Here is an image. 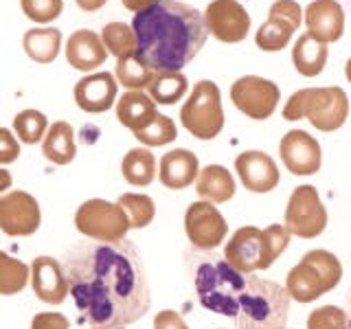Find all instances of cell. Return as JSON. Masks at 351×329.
I'll return each instance as SVG.
<instances>
[{"label":"cell","instance_id":"1","mask_svg":"<svg viewBox=\"0 0 351 329\" xmlns=\"http://www.w3.org/2000/svg\"><path fill=\"white\" fill-rule=\"evenodd\" d=\"M60 261L73 301L88 323L112 329L147 314L149 283L132 241H80Z\"/></svg>","mask_w":351,"mask_h":329},{"label":"cell","instance_id":"2","mask_svg":"<svg viewBox=\"0 0 351 329\" xmlns=\"http://www.w3.org/2000/svg\"><path fill=\"white\" fill-rule=\"evenodd\" d=\"M136 55L156 73H180L206 44L208 31L197 9L178 0H156L134 14Z\"/></svg>","mask_w":351,"mask_h":329},{"label":"cell","instance_id":"3","mask_svg":"<svg viewBox=\"0 0 351 329\" xmlns=\"http://www.w3.org/2000/svg\"><path fill=\"white\" fill-rule=\"evenodd\" d=\"M184 259L200 305L213 314L237 316L239 301L248 288L250 277L235 270L226 257H219L215 250L191 248L184 252Z\"/></svg>","mask_w":351,"mask_h":329},{"label":"cell","instance_id":"4","mask_svg":"<svg viewBox=\"0 0 351 329\" xmlns=\"http://www.w3.org/2000/svg\"><path fill=\"white\" fill-rule=\"evenodd\" d=\"M290 292L283 285L250 277L235 316L237 329H285L290 314Z\"/></svg>","mask_w":351,"mask_h":329},{"label":"cell","instance_id":"5","mask_svg":"<svg viewBox=\"0 0 351 329\" xmlns=\"http://www.w3.org/2000/svg\"><path fill=\"white\" fill-rule=\"evenodd\" d=\"M349 117V97L343 88H303L296 90L283 108L285 121L307 119L321 132H336L345 125Z\"/></svg>","mask_w":351,"mask_h":329},{"label":"cell","instance_id":"6","mask_svg":"<svg viewBox=\"0 0 351 329\" xmlns=\"http://www.w3.org/2000/svg\"><path fill=\"white\" fill-rule=\"evenodd\" d=\"M343 279V263L329 250H310L288 272L285 290L299 303H312L318 296L332 292Z\"/></svg>","mask_w":351,"mask_h":329},{"label":"cell","instance_id":"7","mask_svg":"<svg viewBox=\"0 0 351 329\" xmlns=\"http://www.w3.org/2000/svg\"><path fill=\"white\" fill-rule=\"evenodd\" d=\"M180 123L191 136L211 141L224 130V108L219 86L211 80H202L193 86L180 108Z\"/></svg>","mask_w":351,"mask_h":329},{"label":"cell","instance_id":"8","mask_svg":"<svg viewBox=\"0 0 351 329\" xmlns=\"http://www.w3.org/2000/svg\"><path fill=\"white\" fill-rule=\"evenodd\" d=\"M75 226L82 235L95 241H119L125 239L130 219L119 202H108L101 197L86 200L75 213Z\"/></svg>","mask_w":351,"mask_h":329},{"label":"cell","instance_id":"9","mask_svg":"<svg viewBox=\"0 0 351 329\" xmlns=\"http://www.w3.org/2000/svg\"><path fill=\"white\" fill-rule=\"evenodd\" d=\"M285 228L290 235L314 239L327 228V208L321 202L316 186L301 184L292 191L285 206Z\"/></svg>","mask_w":351,"mask_h":329},{"label":"cell","instance_id":"10","mask_svg":"<svg viewBox=\"0 0 351 329\" xmlns=\"http://www.w3.org/2000/svg\"><path fill=\"white\" fill-rule=\"evenodd\" d=\"M230 101L248 119H270L281 101L279 86L259 75H244L230 86Z\"/></svg>","mask_w":351,"mask_h":329},{"label":"cell","instance_id":"11","mask_svg":"<svg viewBox=\"0 0 351 329\" xmlns=\"http://www.w3.org/2000/svg\"><path fill=\"white\" fill-rule=\"evenodd\" d=\"M184 233L189 237L191 246L197 250H217V246L226 239L228 224L217 206L197 200L189 204L184 213Z\"/></svg>","mask_w":351,"mask_h":329},{"label":"cell","instance_id":"12","mask_svg":"<svg viewBox=\"0 0 351 329\" xmlns=\"http://www.w3.org/2000/svg\"><path fill=\"white\" fill-rule=\"evenodd\" d=\"M202 18L206 31L224 44H237L250 33V14L237 0H211Z\"/></svg>","mask_w":351,"mask_h":329},{"label":"cell","instance_id":"13","mask_svg":"<svg viewBox=\"0 0 351 329\" xmlns=\"http://www.w3.org/2000/svg\"><path fill=\"white\" fill-rule=\"evenodd\" d=\"M224 257L230 266L244 274L266 270L272 266L266 248V237H263V230L257 226H244L235 230L224 248Z\"/></svg>","mask_w":351,"mask_h":329},{"label":"cell","instance_id":"14","mask_svg":"<svg viewBox=\"0 0 351 329\" xmlns=\"http://www.w3.org/2000/svg\"><path fill=\"white\" fill-rule=\"evenodd\" d=\"M42 213L38 200L27 191L0 195V230L9 237H29L40 228Z\"/></svg>","mask_w":351,"mask_h":329},{"label":"cell","instance_id":"15","mask_svg":"<svg viewBox=\"0 0 351 329\" xmlns=\"http://www.w3.org/2000/svg\"><path fill=\"white\" fill-rule=\"evenodd\" d=\"M279 154L285 169L294 175H314L323 164V149L305 130L285 132L279 143Z\"/></svg>","mask_w":351,"mask_h":329},{"label":"cell","instance_id":"16","mask_svg":"<svg viewBox=\"0 0 351 329\" xmlns=\"http://www.w3.org/2000/svg\"><path fill=\"white\" fill-rule=\"evenodd\" d=\"M31 285L40 301L49 305H60L71 294L69 277L62 261L53 257H36L31 263Z\"/></svg>","mask_w":351,"mask_h":329},{"label":"cell","instance_id":"17","mask_svg":"<svg viewBox=\"0 0 351 329\" xmlns=\"http://www.w3.org/2000/svg\"><path fill=\"white\" fill-rule=\"evenodd\" d=\"M235 171L241 184L252 193H268L279 184V167L268 154L250 149L239 154L235 160Z\"/></svg>","mask_w":351,"mask_h":329},{"label":"cell","instance_id":"18","mask_svg":"<svg viewBox=\"0 0 351 329\" xmlns=\"http://www.w3.org/2000/svg\"><path fill=\"white\" fill-rule=\"evenodd\" d=\"M119 82L110 73H90L75 84V101L84 112L101 114L117 101Z\"/></svg>","mask_w":351,"mask_h":329},{"label":"cell","instance_id":"19","mask_svg":"<svg viewBox=\"0 0 351 329\" xmlns=\"http://www.w3.org/2000/svg\"><path fill=\"white\" fill-rule=\"evenodd\" d=\"M305 27L312 38L325 44L338 42L345 33V11L338 0H314L305 9Z\"/></svg>","mask_w":351,"mask_h":329},{"label":"cell","instance_id":"20","mask_svg":"<svg viewBox=\"0 0 351 329\" xmlns=\"http://www.w3.org/2000/svg\"><path fill=\"white\" fill-rule=\"evenodd\" d=\"M200 173V162L191 149H171L160 158L158 178L167 189L180 191L191 186Z\"/></svg>","mask_w":351,"mask_h":329},{"label":"cell","instance_id":"21","mask_svg":"<svg viewBox=\"0 0 351 329\" xmlns=\"http://www.w3.org/2000/svg\"><path fill=\"white\" fill-rule=\"evenodd\" d=\"M66 60L77 71H95L97 66H101L108 60V51L101 42V36H97L95 31L80 29L66 42Z\"/></svg>","mask_w":351,"mask_h":329},{"label":"cell","instance_id":"22","mask_svg":"<svg viewBox=\"0 0 351 329\" xmlns=\"http://www.w3.org/2000/svg\"><path fill=\"white\" fill-rule=\"evenodd\" d=\"M156 106L158 103L143 90H128L117 101V119L121 121V125H125L136 134L158 117Z\"/></svg>","mask_w":351,"mask_h":329},{"label":"cell","instance_id":"23","mask_svg":"<svg viewBox=\"0 0 351 329\" xmlns=\"http://www.w3.org/2000/svg\"><path fill=\"white\" fill-rule=\"evenodd\" d=\"M195 191L202 200L211 204H224L230 197L235 195V180L222 164H206L204 169H200L195 180Z\"/></svg>","mask_w":351,"mask_h":329},{"label":"cell","instance_id":"24","mask_svg":"<svg viewBox=\"0 0 351 329\" xmlns=\"http://www.w3.org/2000/svg\"><path fill=\"white\" fill-rule=\"evenodd\" d=\"M329 44L321 42L312 38L310 33H303V36L294 42V49H292V64L299 75L303 77H316L321 75L327 58H329Z\"/></svg>","mask_w":351,"mask_h":329},{"label":"cell","instance_id":"25","mask_svg":"<svg viewBox=\"0 0 351 329\" xmlns=\"http://www.w3.org/2000/svg\"><path fill=\"white\" fill-rule=\"evenodd\" d=\"M42 154L53 164H69L75 160V132L66 121H55L42 141Z\"/></svg>","mask_w":351,"mask_h":329},{"label":"cell","instance_id":"26","mask_svg":"<svg viewBox=\"0 0 351 329\" xmlns=\"http://www.w3.org/2000/svg\"><path fill=\"white\" fill-rule=\"evenodd\" d=\"M22 47H25L27 55L38 64H51L58 58L60 47H62V31L60 29H31L22 38Z\"/></svg>","mask_w":351,"mask_h":329},{"label":"cell","instance_id":"27","mask_svg":"<svg viewBox=\"0 0 351 329\" xmlns=\"http://www.w3.org/2000/svg\"><path fill=\"white\" fill-rule=\"evenodd\" d=\"M121 173L132 186H147L156 178V158L147 147L130 149L121 162Z\"/></svg>","mask_w":351,"mask_h":329},{"label":"cell","instance_id":"28","mask_svg":"<svg viewBox=\"0 0 351 329\" xmlns=\"http://www.w3.org/2000/svg\"><path fill=\"white\" fill-rule=\"evenodd\" d=\"M114 77L128 90H145V88H149L154 77H156V71L145 60H141L138 55H130V58L117 60Z\"/></svg>","mask_w":351,"mask_h":329},{"label":"cell","instance_id":"29","mask_svg":"<svg viewBox=\"0 0 351 329\" xmlns=\"http://www.w3.org/2000/svg\"><path fill=\"white\" fill-rule=\"evenodd\" d=\"M189 90V80L182 73H156L147 93L158 106H173Z\"/></svg>","mask_w":351,"mask_h":329},{"label":"cell","instance_id":"30","mask_svg":"<svg viewBox=\"0 0 351 329\" xmlns=\"http://www.w3.org/2000/svg\"><path fill=\"white\" fill-rule=\"evenodd\" d=\"M101 42L110 55L117 60L136 55V33L125 22H110L101 29Z\"/></svg>","mask_w":351,"mask_h":329},{"label":"cell","instance_id":"31","mask_svg":"<svg viewBox=\"0 0 351 329\" xmlns=\"http://www.w3.org/2000/svg\"><path fill=\"white\" fill-rule=\"evenodd\" d=\"M294 31L296 29L290 25L288 20L268 16V20L263 22V25L259 27V31L255 33V44L261 51H270V53L281 51L290 44Z\"/></svg>","mask_w":351,"mask_h":329},{"label":"cell","instance_id":"32","mask_svg":"<svg viewBox=\"0 0 351 329\" xmlns=\"http://www.w3.org/2000/svg\"><path fill=\"white\" fill-rule=\"evenodd\" d=\"M29 279H31V268L25 261L7 255V252H0V294L11 296L22 292L27 288Z\"/></svg>","mask_w":351,"mask_h":329},{"label":"cell","instance_id":"33","mask_svg":"<svg viewBox=\"0 0 351 329\" xmlns=\"http://www.w3.org/2000/svg\"><path fill=\"white\" fill-rule=\"evenodd\" d=\"M117 202L125 211L132 228H145L156 217V204L145 193H123Z\"/></svg>","mask_w":351,"mask_h":329},{"label":"cell","instance_id":"34","mask_svg":"<svg viewBox=\"0 0 351 329\" xmlns=\"http://www.w3.org/2000/svg\"><path fill=\"white\" fill-rule=\"evenodd\" d=\"M14 130L18 141L27 143V145H36L44 141L49 132V121L40 110H22L14 117Z\"/></svg>","mask_w":351,"mask_h":329},{"label":"cell","instance_id":"35","mask_svg":"<svg viewBox=\"0 0 351 329\" xmlns=\"http://www.w3.org/2000/svg\"><path fill=\"white\" fill-rule=\"evenodd\" d=\"M134 136L145 147H160V145H169V143L176 141V136H178V127H176L173 119L158 114L145 130L136 132Z\"/></svg>","mask_w":351,"mask_h":329},{"label":"cell","instance_id":"36","mask_svg":"<svg viewBox=\"0 0 351 329\" xmlns=\"http://www.w3.org/2000/svg\"><path fill=\"white\" fill-rule=\"evenodd\" d=\"M307 329H349V316L336 305H323L307 318Z\"/></svg>","mask_w":351,"mask_h":329},{"label":"cell","instance_id":"37","mask_svg":"<svg viewBox=\"0 0 351 329\" xmlns=\"http://www.w3.org/2000/svg\"><path fill=\"white\" fill-rule=\"evenodd\" d=\"M22 14L38 25H49L55 18H60L64 3L62 0H20Z\"/></svg>","mask_w":351,"mask_h":329},{"label":"cell","instance_id":"38","mask_svg":"<svg viewBox=\"0 0 351 329\" xmlns=\"http://www.w3.org/2000/svg\"><path fill=\"white\" fill-rule=\"evenodd\" d=\"M263 237H266V248H268V257L274 263L279 259L281 252L288 248L290 244V230L283 224H270L268 228H263Z\"/></svg>","mask_w":351,"mask_h":329},{"label":"cell","instance_id":"39","mask_svg":"<svg viewBox=\"0 0 351 329\" xmlns=\"http://www.w3.org/2000/svg\"><path fill=\"white\" fill-rule=\"evenodd\" d=\"M268 16L283 18V20H288L294 29H299L301 22H303V9L296 0H274V3L270 5Z\"/></svg>","mask_w":351,"mask_h":329},{"label":"cell","instance_id":"40","mask_svg":"<svg viewBox=\"0 0 351 329\" xmlns=\"http://www.w3.org/2000/svg\"><path fill=\"white\" fill-rule=\"evenodd\" d=\"M20 156V143L14 136V132L7 127H0V164H9L18 160Z\"/></svg>","mask_w":351,"mask_h":329},{"label":"cell","instance_id":"41","mask_svg":"<svg viewBox=\"0 0 351 329\" xmlns=\"http://www.w3.org/2000/svg\"><path fill=\"white\" fill-rule=\"evenodd\" d=\"M31 329H71L69 318L58 314V312H42L33 316Z\"/></svg>","mask_w":351,"mask_h":329},{"label":"cell","instance_id":"42","mask_svg":"<svg viewBox=\"0 0 351 329\" xmlns=\"http://www.w3.org/2000/svg\"><path fill=\"white\" fill-rule=\"evenodd\" d=\"M154 329H189L184 318L173 310H162L154 318Z\"/></svg>","mask_w":351,"mask_h":329},{"label":"cell","instance_id":"43","mask_svg":"<svg viewBox=\"0 0 351 329\" xmlns=\"http://www.w3.org/2000/svg\"><path fill=\"white\" fill-rule=\"evenodd\" d=\"M121 3H123L125 9H130V11H134V14H138V11L147 9L149 5L156 3V0H121Z\"/></svg>","mask_w":351,"mask_h":329},{"label":"cell","instance_id":"44","mask_svg":"<svg viewBox=\"0 0 351 329\" xmlns=\"http://www.w3.org/2000/svg\"><path fill=\"white\" fill-rule=\"evenodd\" d=\"M75 3L82 11H99L108 3V0H75Z\"/></svg>","mask_w":351,"mask_h":329},{"label":"cell","instance_id":"45","mask_svg":"<svg viewBox=\"0 0 351 329\" xmlns=\"http://www.w3.org/2000/svg\"><path fill=\"white\" fill-rule=\"evenodd\" d=\"M11 182H14V178H11V173L7 169L0 167V195H5L7 189H11Z\"/></svg>","mask_w":351,"mask_h":329},{"label":"cell","instance_id":"46","mask_svg":"<svg viewBox=\"0 0 351 329\" xmlns=\"http://www.w3.org/2000/svg\"><path fill=\"white\" fill-rule=\"evenodd\" d=\"M347 316H349V329H351V290L347 292Z\"/></svg>","mask_w":351,"mask_h":329},{"label":"cell","instance_id":"47","mask_svg":"<svg viewBox=\"0 0 351 329\" xmlns=\"http://www.w3.org/2000/svg\"><path fill=\"white\" fill-rule=\"evenodd\" d=\"M345 75H347V80H349V84H351V58L347 60V66H345Z\"/></svg>","mask_w":351,"mask_h":329},{"label":"cell","instance_id":"48","mask_svg":"<svg viewBox=\"0 0 351 329\" xmlns=\"http://www.w3.org/2000/svg\"><path fill=\"white\" fill-rule=\"evenodd\" d=\"M95 329H108V327H95Z\"/></svg>","mask_w":351,"mask_h":329}]
</instances>
